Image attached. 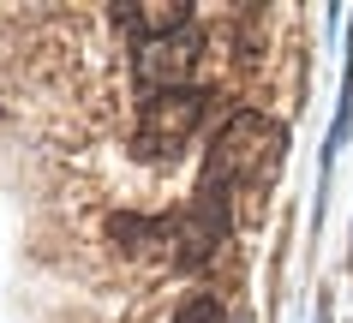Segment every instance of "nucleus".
<instances>
[{"mask_svg": "<svg viewBox=\"0 0 353 323\" xmlns=\"http://www.w3.org/2000/svg\"><path fill=\"white\" fill-rule=\"evenodd\" d=\"M204 126V90H168V96H144L138 120H132V144L150 162H174L192 144V132Z\"/></svg>", "mask_w": 353, "mask_h": 323, "instance_id": "f03ea898", "label": "nucleus"}, {"mask_svg": "<svg viewBox=\"0 0 353 323\" xmlns=\"http://www.w3.org/2000/svg\"><path fill=\"white\" fill-rule=\"evenodd\" d=\"M114 24L126 30L138 48L144 42H162V37H180L192 30V6L186 0H144V6H114Z\"/></svg>", "mask_w": 353, "mask_h": 323, "instance_id": "20e7f679", "label": "nucleus"}, {"mask_svg": "<svg viewBox=\"0 0 353 323\" xmlns=\"http://www.w3.org/2000/svg\"><path fill=\"white\" fill-rule=\"evenodd\" d=\"M174 323H222V305L210 300V293H198V300H186L174 311Z\"/></svg>", "mask_w": 353, "mask_h": 323, "instance_id": "39448f33", "label": "nucleus"}, {"mask_svg": "<svg viewBox=\"0 0 353 323\" xmlns=\"http://www.w3.org/2000/svg\"><path fill=\"white\" fill-rule=\"evenodd\" d=\"M198 54H204V37L198 30H180V37H162V42H144L132 54V78L144 96H168V90H198L192 72H198Z\"/></svg>", "mask_w": 353, "mask_h": 323, "instance_id": "7ed1b4c3", "label": "nucleus"}, {"mask_svg": "<svg viewBox=\"0 0 353 323\" xmlns=\"http://www.w3.org/2000/svg\"><path fill=\"white\" fill-rule=\"evenodd\" d=\"M281 156H288L281 126L245 108V114H234L222 132H216L210 162H204V180L216 191H228V198H263L270 180L281 174Z\"/></svg>", "mask_w": 353, "mask_h": 323, "instance_id": "f257e3e1", "label": "nucleus"}, {"mask_svg": "<svg viewBox=\"0 0 353 323\" xmlns=\"http://www.w3.org/2000/svg\"><path fill=\"white\" fill-rule=\"evenodd\" d=\"M317 323H323V317H317Z\"/></svg>", "mask_w": 353, "mask_h": 323, "instance_id": "423d86ee", "label": "nucleus"}]
</instances>
